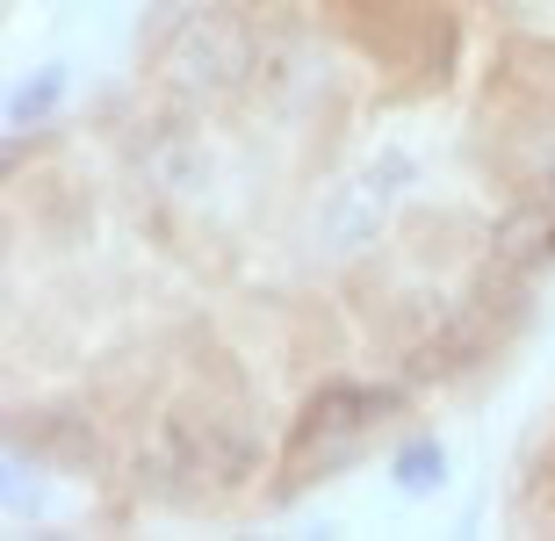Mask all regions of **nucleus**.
<instances>
[{
	"label": "nucleus",
	"instance_id": "1",
	"mask_svg": "<svg viewBox=\"0 0 555 541\" xmlns=\"http://www.w3.org/2000/svg\"><path fill=\"white\" fill-rule=\"evenodd\" d=\"M268 462V440H260V418L238 390H181L159 412V426L144 434L138 448V491L144 499L173 505V513H209V505H231L260 477Z\"/></svg>",
	"mask_w": 555,
	"mask_h": 541
},
{
	"label": "nucleus",
	"instance_id": "2",
	"mask_svg": "<svg viewBox=\"0 0 555 541\" xmlns=\"http://www.w3.org/2000/svg\"><path fill=\"white\" fill-rule=\"evenodd\" d=\"M412 390L404 383H369V375H332L296 404L282 448H274V505L304 499L310 484L339 477L390 434V418H404Z\"/></svg>",
	"mask_w": 555,
	"mask_h": 541
},
{
	"label": "nucleus",
	"instance_id": "3",
	"mask_svg": "<svg viewBox=\"0 0 555 541\" xmlns=\"http://www.w3.org/2000/svg\"><path fill=\"white\" fill-rule=\"evenodd\" d=\"M260 65H268V51L253 37V22L238 15V8H224V0H203V8H181V15L159 29L144 73H152V94H159L166 108L209 116V108L238 102V94L260 80Z\"/></svg>",
	"mask_w": 555,
	"mask_h": 541
},
{
	"label": "nucleus",
	"instance_id": "4",
	"mask_svg": "<svg viewBox=\"0 0 555 541\" xmlns=\"http://www.w3.org/2000/svg\"><path fill=\"white\" fill-rule=\"evenodd\" d=\"M412 181H418V159H412L404 145H383L369 167L347 173V181L325 195V209H318V239H325L332 253H361V246H375V239L390 231L397 203L412 195Z\"/></svg>",
	"mask_w": 555,
	"mask_h": 541
},
{
	"label": "nucleus",
	"instance_id": "5",
	"mask_svg": "<svg viewBox=\"0 0 555 541\" xmlns=\"http://www.w3.org/2000/svg\"><path fill=\"white\" fill-rule=\"evenodd\" d=\"M130 167H138V181L152 188V195H166V203L203 195L209 188V145H203V130H195V116H188V108L152 116L144 138L130 145Z\"/></svg>",
	"mask_w": 555,
	"mask_h": 541
},
{
	"label": "nucleus",
	"instance_id": "6",
	"mask_svg": "<svg viewBox=\"0 0 555 541\" xmlns=\"http://www.w3.org/2000/svg\"><path fill=\"white\" fill-rule=\"evenodd\" d=\"M8 448L29 455L37 469H59V477H94L102 469V434H94V418L80 412H15L8 426Z\"/></svg>",
	"mask_w": 555,
	"mask_h": 541
},
{
	"label": "nucleus",
	"instance_id": "7",
	"mask_svg": "<svg viewBox=\"0 0 555 541\" xmlns=\"http://www.w3.org/2000/svg\"><path fill=\"white\" fill-rule=\"evenodd\" d=\"M483 260L505 268L513 282H548L555 274V203L548 195H527V203L498 209L491 231H483Z\"/></svg>",
	"mask_w": 555,
	"mask_h": 541
},
{
	"label": "nucleus",
	"instance_id": "8",
	"mask_svg": "<svg viewBox=\"0 0 555 541\" xmlns=\"http://www.w3.org/2000/svg\"><path fill=\"white\" fill-rule=\"evenodd\" d=\"M390 484L404 499H433V491L448 484V440H433V434L397 440L390 448Z\"/></svg>",
	"mask_w": 555,
	"mask_h": 541
},
{
	"label": "nucleus",
	"instance_id": "9",
	"mask_svg": "<svg viewBox=\"0 0 555 541\" xmlns=\"http://www.w3.org/2000/svg\"><path fill=\"white\" fill-rule=\"evenodd\" d=\"M65 87H73V73H65V65H37V73L8 94V138H29L37 124H51V116H59V102H65Z\"/></svg>",
	"mask_w": 555,
	"mask_h": 541
},
{
	"label": "nucleus",
	"instance_id": "10",
	"mask_svg": "<svg viewBox=\"0 0 555 541\" xmlns=\"http://www.w3.org/2000/svg\"><path fill=\"white\" fill-rule=\"evenodd\" d=\"M548 124H541V145H534V159H527V195H548L555 203V108H541Z\"/></svg>",
	"mask_w": 555,
	"mask_h": 541
},
{
	"label": "nucleus",
	"instance_id": "11",
	"mask_svg": "<svg viewBox=\"0 0 555 541\" xmlns=\"http://www.w3.org/2000/svg\"><path fill=\"white\" fill-rule=\"evenodd\" d=\"M534 491H555V434H548V448H541V462H534Z\"/></svg>",
	"mask_w": 555,
	"mask_h": 541
}]
</instances>
